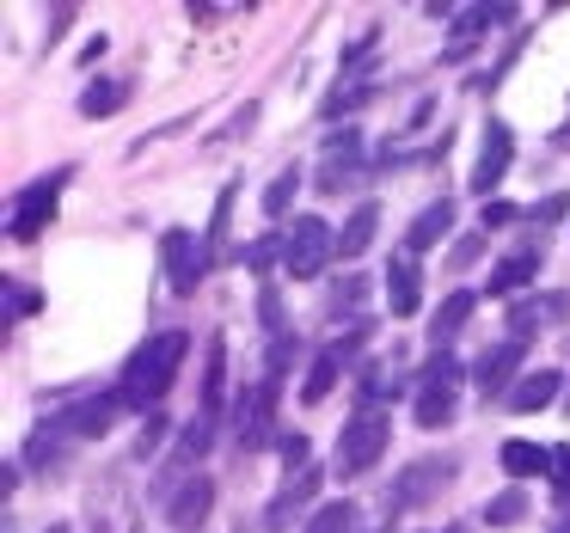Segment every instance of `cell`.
I'll list each match as a JSON object with an SVG mask.
<instances>
[{"label": "cell", "instance_id": "6da1fadb", "mask_svg": "<svg viewBox=\"0 0 570 533\" xmlns=\"http://www.w3.org/2000/svg\"><path fill=\"white\" fill-rule=\"evenodd\" d=\"M185 356H190V337L185 332H154L148 344L124 362V386H117V398H124V405H136V411L160 405V398L173 393Z\"/></svg>", "mask_w": 570, "mask_h": 533}, {"label": "cell", "instance_id": "7a4b0ae2", "mask_svg": "<svg viewBox=\"0 0 570 533\" xmlns=\"http://www.w3.org/2000/svg\"><path fill=\"white\" fill-rule=\"evenodd\" d=\"M276 398H283V381H276V374H264V381H252L246 393H239V405H234L239 454H258V447L276 435Z\"/></svg>", "mask_w": 570, "mask_h": 533}, {"label": "cell", "instance_id": "3957f363", "mask_svg": "<svg viewBox=\"0 0 570 533\" xmlns=\"http://www.w3.org/2000/svg\"><path fill=\"white\" fill-rule=\"evenodd\" d=\"M386 442H393V423H386V411H374V405H362L356 417L344 423V435H337V472H368L374 460L386 454Z\"/></svg>", "mask_w": 570, "mask_h": 533}, {"label": "cell", "instance_id": "277c9868", "mask_svg": "<svg viewBox=\"0 0 570 533\" xmlns=\"http://www.w3.org/2000/svg\"><path fill=\"white\" fill-rule=\"evenodd\" d=\"M332 251H337V234L320 221V215H301L295 227H288V239H283V270L295 276V283H313V276L332 264Z\"/></svg>", "mask_w": 570, "mask_h": 533}, {"label": "cell", "instance_id": "5b68a950", "mask_svg": "<svg viewBox=\"0 0 570 533\" xmlns=\"http://www.w3.org/2000/svg\"><path fill=\"white\" fill-rule=\"evenodd\" d=\"M454 405H460V362L448 356H430V368L417 374V423L423 430H442L448 417H454Z\"/></svg>", "mask_w": 570, "mask_h": 533}, {"label": "cell", "instance_id": "8992f818", "mask_svg": "<svg viewBox=\"0 0 570 533\" xmlns=\"http://www.w3.org/2000/svg\"><path fill=\"white\" fill-rule=\"evenodd\" d=\"M68 166H56L50 178H38V185H26L19 190V203H13V221H7V234L19 239V246H31V239L50 227V215H56V203H62V185H68Z\"/></svg>", "mask_w": 570, "mask_h": 533}, {"label": "cell", "instance_id": "52a82bcc", "mask_svg": "<svg viewBox=\"0 0 570 533\" xmlns=\"http://www.w3.org/2000/svg\"><path fill=\"white\" fill-rule=\"evenodd\" d=\"M454 472H460V460H454V454L411 460L405 478L393 484V496H386V503H393V509H417V503H430V496H442L448 484H454Z\"/></svg>", "mask_w": 570, "mask_h": 533}, {"label": "cell", "instance_id": "ba28073f", "mask_svg": "<svg viewBox=\"0 0 570 533\" xmlns=\"http://www.w3.org/2000/svg\"><path fill=\"white\" fill-rule=\"evenodd\" d=\"M160 258H166V276H173L178 295H197V283H203V270H209V258H203V246H197V234H190V227H166Z\"/></svg>", "mask_w": 570, "mask_h": 533}, {"label": "cell", "instance_id": "9c48e42d", "mask_svg": "<svg viewBox=\"0 0 570 533\" xmlns=\"http://www.w3.org/2000/svg\"><path fill=\"white\" fill-rule=\"evenodd\" d=\"M472 374H479V393L484 398H509V381L521 374V337H503L497 349H484Z\"/></svg>", "mask_w": 570, "mask_h": 533}, {"label": "cell", "instance_id": "30bf717a", "mask_svg": "<svg viewBox=\"0 0 570 533\" xmlns=\"http://www.w3.org/2000/svg\"><path fill=\"white\" fill-rule=\"evenodd\" d=\"M509 160H515V136H509L503 124H491V129H484V148H479V166H472V190L491 197V190L503 185Z\"/></svg>", "mask_w": 570, "mask_h": 533}, {"label": "cell", "instance_id": "8fae6325", "mask_svg": "<svg viewBox=\"0 0 570 533\" xmlns=\"http://www.w3.org/2000/svg\"><path fill=\"white\" fill-rule=\"evenodd\" d=\"M313 491H320V466H307V472H295V478L283 484V491L271 496V509H264V527L271 533H288V521L301 515V509L313 503Z\"/></svg>", "mask_w": 570, "mask_h": 533}, {"label": "cell", "instance_id": "7c38bea8", "mask_svg": "<svg viewBox=\"0 0 570 533\" xmlns=\"http://www.w3.org/2000/svg\"><path fill=\"white\" fill-rule=\"evenodd\" d=\"M209 509H215V484L197 472V478H185V484H178V496L166 503V521H173L178 533H197L203 521H209Z\"/></svg>", "mask_w": 570, "mask_h": 533}, {"label": "cell", "instance_id": "4fadbf2b", "mask_svg": "<svg viewBox=\"0 0 570 533\" xmlns=\"http://www.w3.org/2000/svg\"><path fill=\"white\" fill-rule=\"evenodd\" d=\"M558 319H570V295H528V300L509 307V337L528 344L533 325H558Z\"/></svg>", "mask_w": 570, "mask_h": 533}, {"label": "cell", "instance_id": "5bb4252c", "mask_svg": "<svg viewBox=\"0 0 570 533\" xmlns=\"http://www.w3.org/2000/svg\"><path fill=\"white\" fill-rule=\"evenodd\" d=\"M558 381H564L558 368H528L515 386H509L503 405H509V411H521V417H533V411H546V405L558 398Z\"/></svg>", "mask_w": 570, "mask_h": 533}, {"label": "cell", "instance_id": "9a60e30c", "mask_svg": "<svg viewBox=\"0 0 570 533\" xmlns=\"http://www.w3.org/2000/svg\"><path fill=\"white\" fill-rule=\"evenodd\" d=\"M423 276H417V258H411V251H399L393 258V270H386V307L399 313V319H405V313H417V300H423Z\"/></svg>", "mask_w": 570, "mask_h": 533}, {"label": "cell", "instance_id": "2e32d148", "mask_svg": "<svg viewBox=\"0 0 570 533\" xmlns=\"http://www.w3.org/2000/svg\"><path fill=\"white\" fill-rule=\"evenodd\" d=\"M117 405H124V398H80V405L62 411V430L68 435H87V442H92V435H105L117 423Z\"/></svg>", "mask_w": 570, "mask_h": 533}, {"label": "cell", "instance_id": "e0dca14e", "mask_svg": "<svg viewBox=\"0 0 570 533\" xmlns=\"http://www.w3.org/2000/svg\"><path fill=\"white\" fill-rule=\"evenodd\" d=\"M448 227H454V203H430V209L417 215V221H411V234H405V251L411 258H417V251H430L435 239H448Z\"/></svg>", "mask_w": 570, "mask_h": 533}, {"label": "cell", "instance_id": "ac0fdd59", "mask_svg": "<svg viewBox=\"0 0 570 533\" xmlns=\"http://www.w3.org/2000/svg\"><path fill=\"white\" fill-rule=\"evenodd\" d=\"M356 154H362V141L350 136H332V148H325V166H320V190H344V178L356 172Z\"/></svg>", "mask_w": 570, "mask_h": 533}, {"label": "cell", "instance_id": "d6986e66", "mask_svg": "<svg viewBox=\"0 0 570 533\" xmlns=\"http://www.w3.org/2000/svg\"><path fill=\"white\" fill-rule=\"evenodd\" d=\"M533 276H540V251H515V258H503L491 270V295H515V288H528Z\"/></svg>", "mask_w": 570, "mask_h": 533}, {"label": "cell", "instance_id": "ffe728a7", "mask_svg": "<svg viewBox=\"0 0 570 533\" xmlns=\"http://www.w3.org/2000/svg\"><path fill=\"white\" fill-rule=\"evenodd\" d=\"M503 472H509V478H540V472H552V447L503 442Z\"/></svg>", "mask_w": 570, "mask_h": 533}, {"label": "cell", "instance_id": "44dd1931", "mask_svg": "<svg viewBox=\"0 0 570 533\" xmlns=\"http://www.w3.org/2000/svg\"><path fill=\"white\" fill-rule=\"evenodd\" d=\"M374 227H381V209H374V203H362V209L344 221V234H337V251H344V258H362V251L374 246Z\"/></svg>", "mask_w": 570, "mask_h": 533}, {"label": "cell", "instance_id": "7402d4cb", "mask_svg": "<svg viewBox=\"0 0 570 533\" xmlns=\"http://www.w3.org/2000/svg\"><path fill=\"white\" fill-rule=\"evenodd\" d=\"M344 362H350V356H344V349L332 344V349H325V356H320V362H313V368H307V386H301V398H307V405H320V398H325V393H332V386H337V374H344Z\"/></svg>", "mask_w": 570, "mask_h": 533}, {"label": "cell", "instance_id": "603a6c76", "mask_svg": "<svg viewBox=\"0 0 570 533\" xmlns=\"http://www.w3.org/2000/svg\"><path fill=\"white\" fill-rule=\"evenodd\" d=\"M472 307H479V300H472V295H466V288H460V295H448V300H442V307H435V332H430V337H435V349H442V344H448V337H454V332H460V325H466V319H472Z\"/></svg>", "mask_w": 570, "mask_h": 533}, {"label": "cell", "instance_id": "cb8c5ba5", "mask_svg": "<svg viewBox=\"0 0 570 533\" xmlns=\"http://www.w3.org/2000/svg\"><path fill=\"white\" fill-rule=\"evenodd\" d=\"M124 105H129L124 80H99V87L80 92V111H87V117H111V111H124Z\"/></svg>", "mask_w": 570, "mask_h": 533}, {"label": "cell", "instance_id": "d4e9b609", "mask_svg": "<svg viewBox=\"0 0 570 533\" xmlns=\"http://www.w3.org/2000/svg\"><path fill=\"white\" fill-rule=\"evenodd\" d=\"M295 190H301V172H295V166H283V172L271 178V190H264V215H271V221H283L288 203H295Z\"/></svg>", "mask_w": 570, "mask_h": 533}, {"label": "cell", "instance_id": "484cf974", "mask_svg": "<svg viewBox=\"0 0 570 533\" xmlns=\"http://www.w3.org/2000/svg\"><path fill=\"white\" fill-rule=\"evenodd\" d=\"M301 533H356V503H325Z\"/></svg>", "mask_w": 570, "mask_h": 533}, {"label": "cell", "instance_id": "4316f807", "mask_svg": "<svg viewBox=\"0 0 570 533\" xmlns=\"http://www.w3.org/2000/svg\"><path fill=\"white\" fill-rule=\"evenodd\" d=\"M521 515H528V491H503V496L484 503V521H491V527H509V521H521Z\"/></svg>", "mask_w": 570, "mask_h": 533}, {"label": "cell", "instance_id": "83f0119b", "mask_svg": "<svg viewBox=\"0 0 570 533\" xmlns=\"http://www.w3.org/2000/svg\"><path fill=\"white\" fill-rule=\"evenodd\" d=\"M209 430H215V417H190V430H185V442H178V454L197 460L203 447H209Z\"/></svg>", "mask_w": 570, "mask_h": 533}, {"label": "cell", "instance_id": "f1b7e54d", "mask_svg": "<svg viewBox=\"0 0 570 533\" xmlns=\"http://www.w3.org/2000/svg\"><path fill=\"white\" fill-rule=\"evenodd\" d=\"M479 251H484V234H472V239H460V246H454V251H448V270H466V264H472V258H479Z\"/></svg>", "mask_w": 570, "mask_h": 533}, {"label": "cell", "instance_id": "f546056e", "mask_svg": "<svg viewBox=\"0 0 570 533\" xmlns=\"http://www.w3.org/2000/svg\"><path fill=\"white\" fill-rule=\"evenodd\" d=\"M283 460H288V472H307V435H283Z\"/></svg>", "mask_w": 570, "mask_h": 533}, {"label": "cell", "instance_id": "4dcf8cb0", "mask_svg": "<svg viewBox=\"0 0 570 533\" xmlns=\"http://www.w3.org/2000/svg\"><path fill=\"white\" fill-rule=\"evenodd\" d=\"M552 491L570 496V447H552Z\"/></svg>", "mask_w": 570, "mask_h": 533}, {"label": "cell", "instance_id": "1f68e13d", "mask_svg": "<svg viewBox=\"0 0 570 533\" xmlns=\"http://www.w3.org/2000/svg\"><path fill=\"white\" fill-rule=\"evenodd\" d=\"M509 221H515L509 203H484V234H491V227H509Z\"/></svg>", "mask_w": 570, "mask_h": 533}, {"label": "cell", "instance_id": "d6a6232c", "mask_svg": "<svg viewBox=\"0 0 570 533\" xmlns=\"http://www.w3.org/2000/svg\"><path fill=\"white\" fill-rule=\"evenodd\" d=\"M258 313H264V325H271V332H283V307H276V288H264Z\"/></svg>", "mask_w": 570, "mask_h": 533}, {"label": "cell", "instance_id": "836d02e7", "mask_svg": "<svg viewBox=\"0 0 570 533\" xmlns=\"http://www.w3.org/2000/svg\"><path fill=\"white\" fill-rule=\"evenodd\" d=\"M558 215H564V197H552V203H540V209H533V221H558Z\"/></svg>", "mask_w": 570, "mask_h": 533}, {"label": "cell", "instance_id": "e575fe53", "mask_svg": "<svg viewBox=\"0 0 570 533\" xmlns=\"http://www.w3.org/2000/svg\"><path fill=\"white\" fill-rule=\"evenodd\" d=\"M564 405H570V398H564Z\"/></svg>", "mask_w": 570, "mask_h": 533}, {"label": "cell", "instance_id": "d590c367", "mask_svg": "<svg viewBox=\"0 0 570 533\" xmlns=\"http://www.w3.org/2000/svg\"><path fill=\"white\" fill-rule=\"evenodd\" d=\"M56 533H62V527H56Z\"/></svg>", "mask_w": 570, "mask_h": 533}]
</instances>
